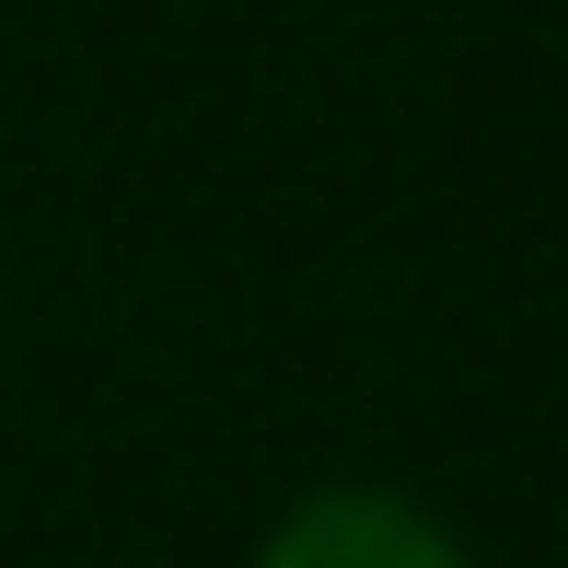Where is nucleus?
Masks as SVG:
<instances>
[{"instance_id": "f257e3e1", "label": "nucleus", "mask_w": 568, "mask_h": 568, "mask_svg": "<svg viewBox=\"0 0 568 568\" xmlns=\"http://www.w3.org/2000/svg\"><path fill=\"white\" fill-rule=\"evenodd\" d=\"M244 568H476V546L383 476H325L255 534Z\"/></svg>"}]
</instances>
